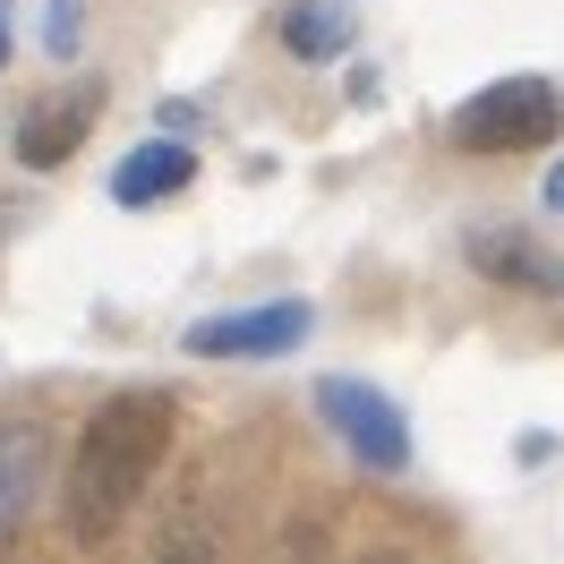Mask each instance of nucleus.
<instances>
[{
	"label": "nucleus",
	"instance_id": "1",
	"mask_svg": "<svg viewBox=\"0 0 564 564\" xmlns=\"http://www.w3.org/2000/svg\"><path fill=\"white\" fill-rule=\"evenodd\" d=\"M172 427H180V402L163 386L111 393L104 411L77 427L69 488H61V513H69V539H77V547L120 539V522L138 513V496L154 488V470H163V454H172Z\"/></svg>",
	"mask_w": 564,
	"mask_h": 564
},
{
	"label": "nucleus",
	"instance_id": "2",
	"mask_svg": "<svg viewBox=\"0 0 564 564\" xmlns=\"http://www.w3.org/2000/svg\"><path fill=\"white\" fill-rule=\"evenodd\" d=\"M564 129V95L556 77H496L454 111V145L462 154H530Z\"/></svg>",
	"mask_w": 564,
	"mask_h": 564
},
{
	"label": "nucleus",
	"instance_id": "3",
	"mask_svg": "<svg viewBox=\"0 0 564 564\" xmlns=\"http://www.w3.org/2000/svg\"><path fill=\"white\" fill-rule=\"evenodd\" d=\"M317 411H325V427L351 445L368 470H411V420L393 411V393H377V386H359V377H317Z\"/></svg>",
	"mask_w": 564,
	"mask_h": 564
},
{
	"label": "nucleus",
	"instance_id": "4",
	"mask_svg": "<svg viewBox=\"0 0 564 564\" xmlns=\"http://www.w3.org/2000/svg\"><path fill=\"white\" fill-rule=\"evenodd\" d=\"M308 325H317L308 300H274V308L206 317V325H188V359H274V351H300Z\"/></svg>",
	"mask_w": 564,
	"mask_h": 564
},
{
	"label": "nucleus",
	"instance_id": "5",
	"mask_svg": "<svg viewBox=\"0 0 564 564\" xmlns=\"http://www.w3.org/2000/svg\"><path fill=\"white\" fill-rule=\"evenodd\" d=\"M43 496H52V436L43 427H0V547L35 522Z\"/></svg>",
	"mask_w": 564,
	"mask_h": 564
},
{
	"label": "nucleus",
	"instance_id": "6",
	"mask_svg": "<svg viewBox=\"0 0 564 564\" xmlns=\"http://www.w3.org/2000/svg\"><path fill=\"white\" fill-rule=\"evenodd\" d=\"M188 180H197V154H188L180 138H154V145H138V154L111 172V197H120V206H163V197H180Z\"/></svg>",
	"mask_w": 564,
	"mask_h": 564
},
{
	"label": "nucleus",
	"instance_id": "7",
	"mask_svg": "<svg viewBox=\"0 0 564 564\" xmlns=\"http://www.w3.org/2000/svg\"><path fill=\"white\" fill-rule=\"evenodd\" d=\"M351 9H343V0H291V9H282V52H291V61H343V52H351Z\"/></svg>",
	"mask_w": 564,
	"mask_h": 564
},
{
	"label": "nucleus",
	"instance_id": "8",
	"mask_svg": "<svg viewBox=\"0 0 564 564\" xmlns=\"http://www.w3.org/2000/svg\"><path fill=\"white\" fill-rule=\"evenodd\" d=\"M86 120H95V95H86V104H35L18 120V163H35V172L69 163V145L86 138Z\"/></svg>",
	"mask_w": 564,
	"mask_h": 564
},
{
	"label": "nucleus",
	"instance_id": "9",
	"mask_svg": "<svg viewBox=\"0 0 564 564\" xmlns=\"http://www.w3.org/2000/svg\"><path fill=\"white\" fill-rule=\"evenodd\" d=\"M470 265L496 274V282H564V265H556V257H539L522 231H470Z\"/></svg>",
	"mask_w": 564,
	"mask_h": 564
},
{
	"label": "nucleus",
	"instance_id": "10",
	"mask_svg": "<svg viewBox=\"0 0 564 564\" xmlns=\"http://www.w3.org/2000/svg\"><path fill=\"white\" fill-rule=\"evenodd\" d=\"M77 43H86V0H52V9H43V52L69 61Z\"/></svg>",
	"mask_w": 564,
	"mask_h": 564
},
{
	"label": "nucleus",
	"instance_id": "11",
	"mask_svg": "<svg viewBox=\"0 0 564 564\" xmlns=\"http://www.w3.org/2000/svg\"><path fill=\"white\" fill-rule=\"evenodd\" d=\"M547 214H556V223H564V163H556V172H547Z\"/></svg>",
	"mask_w": 564,
	"mask_h": 564
},
{
	"label": "nucleus",
	"instance_id": "12",
	"mask_svg": "<svg viewBox=\"0 0 564 564\" xmlns=\"http://www.w3.org/2000/svg\"><path fill=\"white\" fill-rule=\"evenodd\" d=\"M0 61H9V26H0Z\"/></svg>",
	"mask_w": 564,
	"mask_h": 564
}]
</instances>
